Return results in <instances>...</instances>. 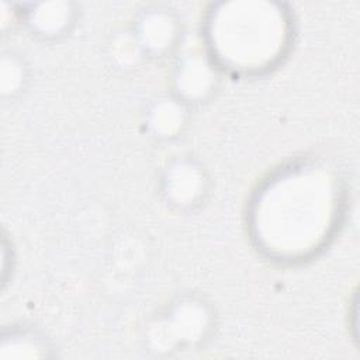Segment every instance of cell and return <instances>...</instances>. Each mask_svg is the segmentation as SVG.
Returning <instances> with one entry per match:
<instances>
[{
    "label": "cell",
    "instance_id": "6da1fadb",
    "mask_svg": "<svg viewBox=\"0 0 360 360\" xmlns=\"http://www.w3.org/2000/svg\"><path fill=\"white\" fill-rule=\"evenodd\" d=\"M264 191L257 202L256 228L270 249L295 255L316 246L333 212L329 180L312 172H294Z\"/></svg>",
    "mask_w": 360,
    "mask_h": 360
},
{
    "label": "cell",
    "instance_id": "7a4b0ae2",
    "mask_svg": "<svg viewBox=\"0 0 360 360\" xmlns=\"http://www.w3.org/2000/svg\"><path fill=\"white\" fill-rule=\"evenodd\" d=\"M260 13H255L253 22L243 21L238 13L242 20L238 24L222 13L226 15V24L218 21L221 24H217V32L212 37L222 58L243 69H250L264 66L278 55L284 38L278 15L271 13L263 22H259Z\"/></svg>",
    "mask_w": 360,
    "mask_h": 360
}]
</instances>
